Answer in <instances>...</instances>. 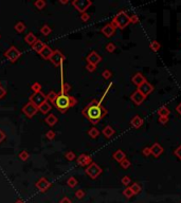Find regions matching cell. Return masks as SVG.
Here are the masks:
<instances>
[{"label":"cell","instance_id":"29","mask_svg":"<svg viewBox=\"0 0 181 203\" xmlns=\"http://www.w3.org/2000/svg\"><path fill=\"white\" fill-rule=\"evenodd\" d=\"M88 135L90 137L91 139H96L100 135V131L98 130V128L95 127H92L88 130Z\"/></svg>","mask_w":181,"mask_h":203},{"label":"cell","instance_id":"5","mask_svg":"<svg viewBox=\"0 0 181 203\" xmlns=\"http://www.w3.org/2000/svg\"><path fill=\"white\" fill-rule=\"evenodd\" d=\"M85 172L91 178V179H96V178L102 174V168L99 166L96 163L92 162L90 165L87 166V168L85 169Z\"/></svg>","mask_w":181,"mask_h":203},{"label":"cell","instance_id":"20","mask_svg":"<svg viewBox=\"0 0 181 203\" xmlns=\"http://www.w3.org/2000/svg\"><path fill=\"white\" fill-rule=\"evenodd\" d=\"M44 47H46V44L43 43L41 40H39V39H37L36 43H34V44L32 46V49H33V50L35 51L36 53L40 54V52L44 50Z\"/></svg>","mask_w":181,"mask_h":203},{"label":"cell","instance_id":"45","mask_svg":"<svg viewBox=\"0 0 181 203\" xmlns=\"http://www.w3.org/2000/svg\"><path fill=\"white\" fill-rule=\"evenodd\" d=\"M86 69H87V71H89V72H94V71L96 70V66L91 65V64H87Z\"/></svg>","mask_w":181,"mask_h":203},{"label":"cell","instance_id":"35","mask_svg":"<svg viewBox=\"0 0 181 203\" xmlns=\"http://www.w3.org/2000/svg\"><path fill=\"white\" fill-rule=\"evenodd\" d=\"M116 49V47L115 44L109 43V44H106V51L109 52V53H112V52H115Z\"/></svg>","mask_w":181,"mask_h":203},{"label":"cell","instance_id":"15","mask_svg":"<svg viewBox=\"0 0 181 203\" xmlns=\"http://www.w3.org/2000/svg\"><path fill=\"white\" fill-rule=\"evenodd\" d=\"M162 152H163V148L159 143H155V144H153V146L150 147V155H153L155 158L160 157Z\"/></svg>","mask_w":181,"mask_h":203},{"label":"cell","instance_id":"49","mask_svg":"<svg viewBox=\"0 0 181 203\" xmlns=\"http://www.w3.org/2000/svg\"><path fill=\"white\" fill-rule=\"evenodd\" d=\"M122 183L124 185H128L130 183V178L128 176H125V177L122 178Z\"/></svg>","mask_w":181,"mask_h":203},{"label":"cell","instance_id":"52","mask_svg":"<svg viewBox=\"0 0 181 203\" xmlns=\"http://www.w3.org/2000/svg\"><path fill=\"white\" fill-rule=\"evenodd\" d=\"M4 139H6V133L3 132V130L0 129V143H1Z\"/></svg>","mask_w":181,"mask_h":203},{"label":"cell","instance_id":"1","mask_svg":"<svg viewBox=\"0 0 181 203\" xmlns=\"http://www.w3.org/2000/svg\"><path fill=\"white\" fill-rule=\"evenodd\" d=\"M108 113L107 109L102 106L100 101L93 100L86 106L82 111V114L93 125H96L101 122V120Z\"/></svg>","mask_w":181,"mask_h":203},{"label":"cell","instance_id":"59","mask_svg":"<svg viewBox=\"0 0 181 203\" xmlns=\"http://www.w3.org/2000/svg\"><path fill=\"white\" fill-rule=\"evenodd\" d=\"M0 37H1V35H0Z\"/></svg>","mask_w":181,"mask_h":203},{"label":"cell","instance_id":"3","mask_svg":"<svg viewBox=\"0 0 181 203\" xmlns=\"http://www.w3.org/2000/svg\"><path fill=\"white\" fill-rule=\"evenodd\" d=\"M111 23L115 24V27H116V29L123 30V29H125L126 27H127L128 24L130 23L129 16H128L127 13H126L125 11H120L115 17H113Z\"/></svg>","mask_w":181,"mask_h":203},{"label":"cell","instance_id":"6","mask_svg":"<svg viewBox=\"0 0 181 203\" xmlns=\"http://www.w3.org/2000/svg\"><path fill=\"white\" fill-rule=\"evenodd\" d=\"M92 4V2L90 0H73L72 6L75 7L76 11H78L81 14L86 13L87 9Z\"/></svg>","mask_w":181,"mask_h":203},{"label":"cell","instance_id":"55","mask_svg":"<svg viewBox=\"0 0 181 203\" xmlns=\"http://www.w3.org/2000/svg\"><path fill=\"white\" fill-rule=\"evenodd\" d=\"M68 0H59V3H61V4H67L68 3Z\"/></svg>","mask_w":181,"mask_h":203},{"label":"cell","instance_id":"33","mask_svg":"<svg viewBox=\"0 0 181 203\" xmlns=\"http://www.w3.org/2000/svg\"><path fill=\"white\" fill-rule=\"evenodd\" d=\"M46 1L44 0H36L35 2H34V6L37 10H43L44 9V6H46Z\"/></svg>","mask_w":181,"mask_h":203},{"label":"cell","instance_id":"8","mask_svg":"<svg viewBox=\"0 0 181 203\" xmlns=\"http://www.w3.org/2000/svg\"><path fill=\"white\" fill-rule=\"evenodd\" d=\"M49 60H50L55 67H61L63 65L64 60H65V55H64L59 50H53V53H52Z\"/></svg>","mask_w":181,"mask_h":203},{"label":"cell","instance_id":"53","mask_svg":"<svg viewBox=\"0 0 181 203\" xmlns=\"http://www.w3.org/2000/svg\"><path fill=\"white\" fill-rule=\"evenodd\" d=\"M76 197H78V198H82L84 196V193H83V190H78V192H76Z\"/></svg>","mask_w":181,"mask_h":203},{"label":"cell","instance_id":"26","mask_svg":"<svg viewBox=\"0 0 181 203\" xmlns=\"http://www.w3.org/2000/svg\"><path fill=\"white\" fill-rule=\"evenodd\" d=\"M71 90V86L69 85L68 83H65L63 80H61V93L63 94H67L69 91Z\"/></svg>","mask_w":181,"mask_h":203},{"label":"cell","instance_id":"34","mask_svg":"<svg viewBox=\"0 0 181 203\" xmlns=\"http://www.w3.org/2000/svg\"><path fill=\"white\" fill-rule=\"evenodd\" d=\"M31 89L34 91V93L40 92V91H41V85L38 83V81H35V83H34L33 85L31 86Z\"/></svg>","mask_w":181,"mask_h":203},{"label":"cell","instance_id":"23","mask_svg":"<svg viewBox=\"0 0 181 203\" xmlns=\"http://www.w3.org/2000/svg\"><path fill=\"white\" fill-rule=\"evenodd\" d=\"M37 39H38V38H37V37L34 35L32 32L28 33L26 35V37H24V41H26V43L28 44H30V46H33L34 43H36Z\"/></svg>","mask_w":181,"mask_h":203},{"label":"cell","instance_id":"48","mask_svg":"<svg viewBox=\"0 0 181 203\" xmlns=\"http://www.w3.org/2000/svg\"><path fill=\"white\" fill-rule=\"evenodd\" d=\"M124 195H125L126 197L129 198V197H131V196L133 195V192L131 190V188L129 187V188H126L125 190H124Z\"/></svg>","mask_w":181,"mask_h":203},{"label":"cell","instance_id":"38","mask_svg":"<svg viewBox=\"0 0 181 203\" xmlns=\"http://www.w3.org/2000/svg\"><path fill=\"white\" fill-rule=\"evenodd\" d=\"M65 158L68 161H73L74 159H75V153H74L73 151H67L65 153Z\"/></svg>","mask_w":181,"mask_h":203},{"label":"cell","instance_id":"4","mask_svg":"<svg viewBox=\"0 0 181 203\" xmlns=\"http://www.w3.org/2000/svg\"><path fill=\"white\" fill-rule=\"evenodd\" d=\"M4 57H6L7 60H10L11 63H15L19 57L21 56V52L16 48V47L12 46L10 47L7 50L4 52Z\"/></svg>","mask_w":181,"mask_h":203},{"label":"cell","instance_id":"56","mask_svg":"<svg viewBox=\"0 0 181 203\" xmlns=\"http://www.w3.org/2000/svg\"><path fill=\"white\" fill-rule=\"evenodd\" d=\"M61 203H70V200L67 199V198H65V199H63V201H61Z\"/></svg>","mask_w":181,"mask_h":203},{"label":"cell","instance_id":"46","mask_svg":"<svg viewBox=\"0 0 181 203\" xmlns=\"http://www.w3.org/2000/svg\"><path fill=\"white\" fill-rule=\"evenodd\" d=\"M129 19L131 23H138L139 22V17L137 15H131V16H129Z\"/></svg>","mask_w":181,"mask_h":203},{"label":"cell","instance_id":"32","mask_svg":"<svg viewBox=\"0 0 181 203\" xmlns=\"http://www.w3.org/2000/svg\"><path fill=\"white\" fill-rule=\"evenodd\" d=\"M46 96H47V101L51 102V103L54 104V102H55L56 97H57V93L54 92V91H50V92H49Z\"/></svg>","mask_w":181,"mask_h":203},{"label":"cell","instance_id":"36","mask_svg":"<svg viewBox=\"0 0 181 203\" xmlns=\"http://www.w3.org/2000/svg\"><path fill=\"white\" fill-rule=\"evenodd\" d=\"M30 155L28 151H26V150H22V151L19 153V159H20L21 161H27L29 159Z\"/></svg>","mask_w":181,"mask_h":203},{"label":"cell","instance_id":"13","mask_svg":"<svg viewBox=\"0 0 181 203\" xmlns=\"http://www.w3.org/2000/svg\"><path fill=\"white\" fill-rule=\"evenodd\" d=\"M86 60H87V64H91V65H99V64L102 61V57L99 55L96 52H91V53L88 54V56L86 57Z\"/></svg>","mask_w":181,"mask_h":203},{"label":"cell","instance_id":"14","mask_svg":"<svg viewBox=\"0 0 181 203\" xmlns=\"http://www.w3.org/2000/svg\"><path fill=\"white\" fill-rule=\"evenodd\" d=\"M130 98H131V101L133 102V103L136 104L137 106H139V105H141V104L144 102V100H145V96L142 94V93H140L139 92L138 90H136L135 92L131 94V96H130Z\"/></svg>","mask_w":181,"mask_h":203},{"label":"cell","instance_id":"40","mask_svg":"<svg viewBox=\"0 0 181 203\" xmlns=\"http://www.w3.org/2000/svg\"><path fill=\"white\" fill-rule=\"evenodd\" d=\"M111 75H112V73H111L110 70H108V69H106V70L103 71V73H102V76H103L105 80H109V78L111 77Z\"/></svg>","mask_w":181,"mask_h":203},{"label":"cell","instance_id":"25","mask_svg":"<svg viewBox=\"0 0 181 203\" xmlns=\"http://www.w3.org/2000/svg\"><path fill=\"white\" fill-rule=\"evenodd\" d=\"M50 110H51V105H50V103H49L48 101L44 102L43 105L38 107V111L43 113V114H47V113H48Z\"/></svg>","mask_w":181,"mask_h":203},{"label":"cell","instance_id":"17","mask_svg":"<svg viewBox=\"0 0 181 203\" xmlns=\"http://www.w3.org/2000/svg\"><path fill=\"white\" fill-rule=\"evenodd\" d=\"M143 123H144V120H143V118H141L140 115H135L133 118H131V121H130L131 126H133V128H136V129L142 127Z\"/></svg>","mask_w":181,"mask_h":203},{"label":"cell","instance_id":"57","mask_svg":"<svg viewBox=\"0 0 181 203\" xmlns=\"http://www.w3.org/2000/svg\"><path fill=\"white\" fill-rule=\"evenodd\" d=\"M15 203H23V202H22L21 200H18V201H16V202H15Z\"/></svg>","mask_w":181,"mask_h":203},{"label":"cell","instance_id":"42","mask_svg":"<svg viewBox=\"0 0 181 203\" xmlns=\"http://www.w3.org/2000/svg\"><path fill=\"white\" fill-rule=\"evenodd\" d=\"M46 137L48 140H53V139L55 138V132H54L53 130H49L48 132L46 133Z\"/></svg>","mask_w":181,"mask_h":203},{"label":"cell","instance_id":"30","mask_svg":"<svg viewBox=\"0 0 181 203\" xmlns=\"http://www.w3.org/2000/svg\"><path fill=\"white\" fill-rule=\"evenodd\" d=\"M51 32H52V29L50 28V26H48V24H44V26L40 28V33L43 34L44 36H48L49 34H51Z\"/></svg>","mask_w":181,"mask_h":203},{"label":"cell","instance_id":"9","mask_svg":"<svg viewBox=\"0 0 181 203\" xmlns=\"http://www.w3.org/2000/svg\"><path fill=\"white\" fill-rule=\"evenodd\" d=\"M22 112L28 116L29 118H32L37 112H38V108H37L34 104H32L31 102H29V103H27L26 105L22 107Z\"/></svg>","mask_w":181,"mask_h":203},{"label":"cell","instance_id":"50","mask_svg":"<svg viewBox=\"0 0 181 203\" xmlns=\"http://www.w3.org/2000/svg\"><path fill=\"white\" fill-rule=\"evenodd\" d=\"M142 152H143V155H144L145 157H148V155H150V147H144L142 149Z\"/></svg>","mask_w":181,"mask_h":203},{"label":"cell","instance_id":"21","mask_svg":"<svg viewBox=\"0 0 181 203\" xmlns=\"http://www.w3.org/2000/svg\"><path fill=\"white\" fill-rule=\"evenodd\" d=\"M112 158L116 161V162L120 163V162H122V161L126 158V155H125V152H124L123 150L118 149V150H116V151L112 155Z\"/></svg>","mask_w":181,"mask_h":203},{"label":"cell","instance_id":"41","mask_svg":"<svg viewBox=\"0 0 181 203\" xmlns=\"http://www.w3.org/2000/svg\"><path fill=\"white\" fill-rule=\"evenodd\" d=\"M130 188L133 192V194H137V193H139L141 190V187H140V185H139L138 183H133V186H131Z\"/></svg>","mask_w":181,"mask_h":203},{"label":"cell","instance_id":"44","mask_svg":"<svg viewBox=\"0 0 181 203\" xmlns=\"http://www.w3.org/2000/svg\"><path fill=\"white\" fill-rule=\"evenodd\" d=\"M81 19H82V21H84V22L88 21L89 19H90V15L88 13H83L81 15Z\"/></svg>","mask_w":181,"mask_h":203},{"label":"cell","instance_id":"39","mask_svg":"<svg viewBox=\"0 0 181 203\" xmlns=\"http://www.w3.org/2000/svg\"><path fill=\"white\" fill-rule=\"evenodd\" d=\"M67 183H68V185L70 187H74L76 184H78V180H76L74 177H71V178H69V179H68V182H67Z\"/></svg>","mask_w":181,"mask_h":203},{"label":"cell","instance_id":"2","mask_svg":"<svg viewBox=\"0 0 181 203\" xmlns=\"http://www.w3.org/2000/svg\"><path fill=\"white\" fill-rule=\"evenodd\" d=\"M78 104V100H76L74 96L68 95V94H63V93H59L57 94L55 102H54V105L55 107L58 109L59 112L65 113L68 111L69 108L73 107Z\"/></svg>","mask_w":181,"mask_h":203},{"label":"cell","instance_id":"22","mask_svg":"<svg viewBox=\"0 0 181 203\" xmlns=\"http://www.w3.org/2000/svg\"><path fill=\"white\" fill-rule=\"evenodd\" d=\"M102 133L105 135V138L110 139L116 133V131H115V129H113L112 127H111V126L108 125V126H105V127H104V129L102 130Z\"/></svg>","mask_w":181,"mask_h":203},{"label":"cell","instance_id":"27","mask_svg":"<svg viewBox=\"0 0 181 203\" xmlns=\"http://www.w3.org/2000/svg\"><path fill=\"white\" fill-rule=\"evenodd\" d=\"M14 29H15V31L18 32V33H22V32H23L24 30L27 29V26H26V24H24L22 21H18V22H17V23L14 26Z\"/></svg>","mask_w":181,"mask_h":203},{"label":"cell","instance_id":"12","mask_svg":"<svg viewBox=\"0 0 181 203\" xmlns=\"http://www.w3.org/2000/svg\"><path fill=\"white\" fill-rule=\"evenodd\" d=\"M92 158L90 157V155H85V153H82V155H78V160H76V163H78L80 166H88V165H90L91 163H92Z\"/></svg>","mask_w":181,"mask_h":203},{"label":"cell","instance_id":"11","mask_svg":"<svg viewBox=\"0 0 181 203\" xmlns=\"http://www.w3.org/2000/svg\"><path fill=\"white\" fill-rule=\"evenodd\" d=\"M116 28L115 27V24L110 22V23L105 24V26L101 29V32L104 36H106L107 38H110V37H112L116 34Z\"/></svg>","mask_w":181,"mask_h":203},{"label":"cell","instance_id":"43","mask_svg":"<svg viewBox=\"0 0 181 203\" xmlns=\"http://www.w3.org/2000/svg\"><path fill=\"white\" fill-rule=\"evenodd\" d=\"M174 153H175L176 157H178V159L181 160V144H180L179 146H178L177 148H176L175 151H174Z\"/></svg>","mask_w":181,"mask_h":203},{"label":"cell","instance_id":"24","mask_svg":"<svg viewBox=\"0 0 181 203\" xmlns=\"http://www.w3.org/2000/svg\"><path fill=\"white\" fill-rule=\"evenodd\" d=\"M57 121H58V118H56V115L52 114V113L49 115H47L46 118H44V122L48 124L49 126H54L56 123H57Z\"/></svg>","mask_w":181,"mask_h":203},{"label":"cell","instance_id":"7","mask_svg":"<svg viewBox=\"0 0 181 203\" xmlns=\"http://www.w3.org/2000/svg\"><path fill=\"white\" fill-rule=\"evenodd\" d=\"M29 102H31L32 104H34V105L38 108L39 106L43 105L44 102H47V96L44 93L41 92V91L40 92H36V93H33V94L30 96Z\"/></svg>","mask_w":181,"mask_h":203},{"label":"cell","instance_id":"16","mask_svg":"<svg viewBox=\"0 0 181 203\" xmlns=\"http://www.w3.org/2000/svg\"><path fill=\"white\" fill-rule=\"evenodd\" d=\"M131 81H133V83L135 84L137 87H139V86L142 85L144 81H146V78L144 77V76H143L142 73L138 72V73H136L135 75L133 76V78H131Z\"/></svg>","mask_w":181,"mask_h":203},{"label":"cell","instance_id":"31","mask_svg":"<svg viewBox=\"0 0 181 203\" xmlns=\"http://www.w3.org/2000/svg\"><path fill=\"white\" fill-rule=\"evenodd\" d=\"M149 48L152 49L154 52H158L161 48V44L160 43H158L157 40H153L152 43L149 44Z\"/></svg>","mask_w":181,"mask_h":203},{"label":"cell","instance_id":"47","mask_svg":"<svg viewBox=\"0 0 181 203\" xmlns=\"http://www.w3.org/2000/svg\"><path fill=\"white\" fill-rule=\"evenodd\" d=\"M159 122L162 125H165L168 122V116H159Z\"/></svg>","mask_w":181,"mask_h":203},{"label":"cell","instance_id":"37","mask_svg":"<svg viewBox=\"0 0 181 203\" xmlns=\"http://www.w3.org/2000/svg\"><path fill=\"white\" fill-rule=\"evenodd\" d=\"M130 161L127 159V158H125V159H124L122 162H120V165H121V167L122 168H124V169H126V168H128L130 166Z\"/></svg>","mask_w":181,"mask_h":203},{"label":"cell","instance_id":"18","mask_svg":"<svg viewBox=\"0 0 181 203\" xmlns=\"http://www.w3.org/2000/svg\"><path fill=\"white\" fill-rule=\"evenodd\" d=\"M36 186L38 189H40L41 192H44L49 186H50V183L47 181L46 178H41V179L38 180V182L36 183Z\"/></svg>","mask_w":181,"mask_h":203},{"label":"cell","instance_id":"28","mask_svg":"<svg viewBox=\"0 0 181 203\" xmlns=\"http://www.w3.org/2000/svg\"><path fill=\"white\" fill-rule=\"evenodd\" d=\"M170 113V111L166 106H162V107H160L159 110H158V114H159V116H168Z\"/></svg>","mask_w":181,"mask_h":203},{"label":"cell","instance_id":"54","mask_svg":"<svg viewBox=\"0 0 181 203\" xmlns=\"http://www.w3.org/2000/svg\"><path fill=\"white\" fill-rule=\"evenodd\" d=\"M176 110H177V112L181 115V103L177 106V107H176Z\"/></svg>","mask_w":181,"mask_h":203},{"label":"cell","instance_id":"51","mask_svg":"<svg viewBox=\"0 0 181 203\" xmlns=\"http://www.w3.org/2000/svg\"><path fill=\"white\" fill-rule=\"evenodd\" d=\"M6 94V90L3 87H0V98H3Z\"/></svg>","mask_w":181,"mask_h":203},{"label":"cell","instance_id":"10","mask_svg":"<svg viewBox=\"0 0 181 203\" xmlns=\"http://www.w3.org/2000/svg\"><path fill=\"white\" fill-rule=\"evenodd\" d=\"M137 90L140 93H142V94L146 97V96H148L154 91V86L150 83H148V81H144V83L142 84V85L139 86Z\"/></svg>","mask_w":181,"mask_h":203},{"label":"cell","instance_id":"19","mask_svg":"<svg viewBox=\"0 0 181 203\" xmlns=\"http://www.w3.org/2000/svg\"><path fill=\"white\" fill-rule=\"evenodd\" d=\"M52 53H53V50L50 48L49 46H47L46 44V47L44 48V50L40 52V54L39 55L43 57V59H46V60H49L50 59V57H51V55H52Z\"/></svg>","mask_w":181,"mask_h":203},{"label":"cell","instance_id":"58","mask_svg":"<svg viewBox=\"0 0 181 203\" xmlns=\"http://www.w3.org/2000/svg\"><path fill=\"white\" fill-rule=\"evenodd\" d=\"M0 87H1V83H0Z\"/></svg>","mask_w":181,"mask_h":203}]
</instances>
